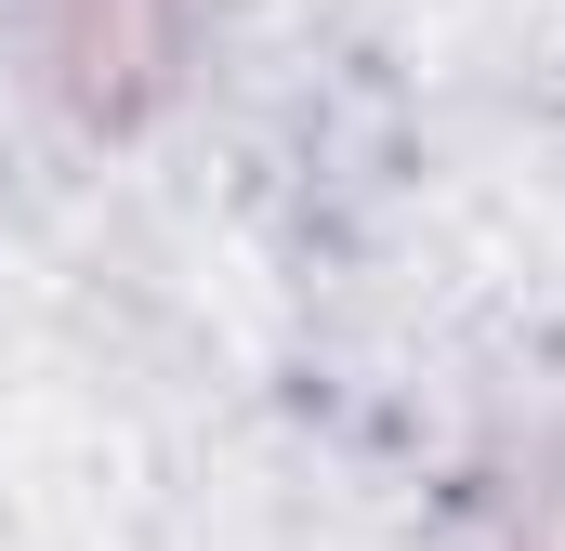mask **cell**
<instances>
[{
    "instance_id": "1",
    "label": "cell",
    "mask_w": 565,
    "mask_h": 551,
    "mask_svg": "<svg viewBox=\"0 0 565 551\" xmlns=\"http://www.w3.org/2000/svg\"><path fill=\"white\" fill-rule=\"evenodd\" d=\"M26 40L79 132H145L184 79V0H26Z\"/></svg>"
},
{
    "instance_id": "2",
    "label": "cell",
    "mask_w": 565,
    "mask_h": 551,
    "mask_svg": "<svg viewBox=\"0 0 565 551\" xmlns=\"http://www.w3.org/2000/svg\"><path fill=\"white\" fill-rule=\"evenodd\" d=\"M487 551H565V473H513L500 486V512H487Z\"/></svg>"
}]
</instances>
